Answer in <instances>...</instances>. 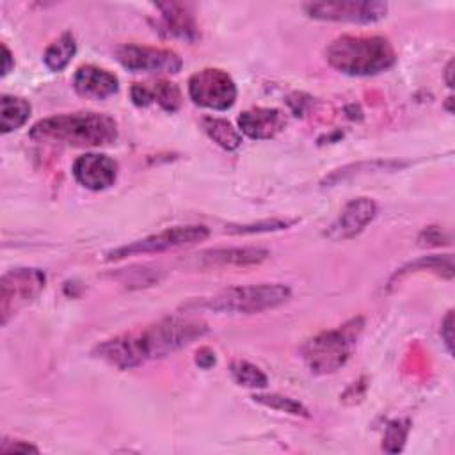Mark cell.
Masks as SVG:
<instances>
[{"label": "cell", "instance_id": "1", "mask_svg": "<svg viewBox=\"0 0 455 455\" xmlns=\"http://www.w3.org/2000/svg\"><path fill=\"white\" fill-rule=\"evenodd\" d=\"M206 331V323L199 318L167 316L148 327L105 339L92 354L119 370H130L187 347Z\"/></svg>", "mask_w": 455, "mask_h": 455}, {"label": "cell", "instance_id": "2", "mask_svg": "<svg viewBox=\"0 0 455 455\" xmlns=\"http://www.w3.org/2000/svg\"><path fill=\"white\" fill-rule=\"evenodd\" d=\"M30 139L76 148H98L117 139V123L101 112H73L44 117L30 128Z\"/></svg>", "mask_w": 455, "mask_h": 455}, {"label": "cell", "instance_id": "3", "mask_svg": "<svg viewBox=\"0 0 455 455\" xmlns=\"http://www.w3.org/2000/svg\"><path fill=\"white\" fill-rule=\"evenodd\" d=\"M327 62L339 73L370 76L389 69L395 60L391 43L382 36H341L325 52Z\"/></svg>", "mask_w": 455, "mask_h": 455}, {"label": "cell", "instance_id": "4", "mask_svg": "<svg viewBox=\"0 0 455 455\" xmlns=\"http://www.w3.org/2000/svg\"><path fill=\"white\" fill-rule=\"evenodd\" d=\"M291 295V290L281 283H263L233 286L222 290L212 297L192 300L185 306L187 311H213L229 315H252L267 309H274L284 304Z\"/></svg>", "mask_w": 455, "mask_h": 455}, {"label": "cell", "instance_id": "5", "mask_svg": "<svg viewBox=\"0 0 455 455\" xmlns=\"http://www.w3.org/2000/svg\"><path fill=\"white\" fill-rule=\"evenodd\" d=\"M363 325V318L357 316L336 329L323 331L307 339L300 348V354L309 371L327 375L339 370L355 348Z\"/></svg>", "mask_w": 455, "mask_h": 455}, {"label": "cell", "instance_id": "6", "mask_svg": "<svg viewBox=\"0 0 455 455\" xmlns=\"http://www.w3.org/2000/svg\"><path fill=\"white\" fill-rule=\"evenodd\" d=\"M210 235L208 228L199 226V224H190V226H174V228H167L160 233L149 235L146 238L130 242L126 245L116 247L112 251L107 252L105 259L107 261H117L128 256H135V254H155V252H164V251H171L176 247H183V245H192L197 242L206 240Z\"/></svg>", "mask_w": 455, "mask_h": 455}, {"label": "cell", "instance_id": "7", "mask_svg": "<svg viewBox=\"0 0 455 455\" xmlns=\"http://www.w3.org/2000/svg\"><path fill=\"white\" fill-rule=\"evenodd\" d=\"M44 274L39 268H12L2 275L0 283V315L2 325L44 288Z\"/></svg>", "mask_w": 455, "mask_h": 455}, {"label": "cell", "instance_id": "8", "mask_svg": "<svg viewBox=\"0 0 455 455\" xmlns=\"http://www.w3.org/2000/svg\"><path fill=\"white\" fill-rule=\"evenodd\" d=\"M188 96L199 107L228 110L236 100V85L226 71L206 68L188 78Z\"/></svg>", "mask_w": 455, "mask_h": 455}, {"label": "cell", "instance_id": "9", "mask_svg": "<svg viewBox=\"0 0 455 455\" xmlns=\"http://www.w3.org/2000/svg\"><path fill=\"white\" fill-rule=\"evenodd\" d=\"M304 11L309 18L322 21L341 23H375L387 12L386 2L348 0V2H309L304 4Z\"/></svg>", "mask_w": 455, "mask_h": 455}, {"label": "cell", "instance_id": "10", "mask_svg": "<svg viewBox=\"0 0 455 455\" xmlns=\"http://www.w3.org/2000/svg\"><path fill=\"white\" fill-rule=\"evenodd\" d=\"M116 57L123 68L133 73H178L181 59L172 50L123 44L116 50Z\"/></svg>", "mask_w": 455, "mask_h": 455}, {"label": "cell", "instance_id": "11", "mask_svg": "<svg viewBox=\"0 0 455 455\" xmlns=\"http://www.w3.org/2000/svg\"><path fill=\"white\" fill-rule=\"evenodd\" d=\"M377 215V204L370 197H357L345 204L338 219L325 231L331 240H348L357 236Z\"/></svg>", "mask_w": 455, "mask_h": 455}, {"label": "cell", "instance_id": "12", "mask_svg": "<svg viewBox=\"0 0 455 455\" xmlns=\"http://www.w3.org/2000/svg\"><path fill=\"white\" fill-rule=\"evenodd\" d=\"M73 176L89 190H105L117 178V162L101 153H85L75 160Z\"/></svg>", "mask_w": 455, "mask_h": 455}, {"label": "cell", "instance_id": "13", "mask_svg": "<svg viewBox=\"0 0 455 455\" xmlns=\"http://www.w3.org/2000/svg\"><path fill=\"white\" fill-rule=\"evenodd\" d=\"M238 126L240 133L247 135L249 139L263 140L275 137L286 126V119L279 108L256 107L238 116Z\"/></svg>", "mask_w": 455, "mask_h": 455}, {"label": "cell", "instance_id": "14", "mask_svg": "<svg viewBox=\"0 0 455 455\" xmlns=\"http://www.w3.org/2000/svg\"><path fill=\"white\" fill-rule=\"evenodd\" d=\"M73 87L80 96L92 98V100H105L117 92L119 80L114 73L103 68L85 64L75 71Z\"/></svg>", "mask_w": 455, "mask_h": 455}, {"label": "cell", "instance_id": "15", "mask_svg": "<svg viewBox=\"0 0 455 455\" xmlns=\"http://www.w3.org/2000/svg\"><path fill=\"white\" fill-rule=\"evenodd\" d=\"M160 11V30L171 37H181L187 41H196L199 37L197 25L188 4L181 2H164L156 4Z\"/></svg>", "mask_w": 455, "mask_h": 455}, {"label": "cell", "instance_id": "16", "mask_svg": "<svg viewBox=\"0 0 455 455\" xmlns=\"http://www.w3.org/2000/svg\"><path fill=\"white\" fill-rule=\"evenodd\" d=\"M130 96L137 107H148L151 103H156L171 114L181 107L180 87L167 80H158L153 84H133L130 89Z\"/></svg>", "mask_w": 455, "mask_h": 455}, {"label": "cell", "instance_id": "17", "mask_svg": "<svg viewBox=\"0 0 455 455\" xmlns=\"http://www.w3.org/2000/svg\"><path fill=\"white\" fill-rule=\"evenodd\" d=\"M197 263L201 267H247V265H259L265 261L270 252L261 247H224V249H210L196 254Z\"/></svg>", "mask_w": 455, "mask_h": 455}, {"label": "cell", "instance_id": "18", "mask_svg": "<svg viewBox=\"0 0 455 455\" xmlns=\"http://www.w3.org/2000/svg\"><path fill=\"white\" fill-rule=\"evenodd\" d=\"M435 272L437 275H444L446 279L453 277V256L451 254H443V256H421L403 267H400L389 279V286H393L396 281L403 279L409 274L414 272Z\"/></svg>", "mask_w": 455, "mask_h": 455}, {"label": "cell", "instance_id": "19", "mask_svg": "<svg viewBox=\"0 0 455 455\" xmlns=\"http://www.w3.org/2000/svg\"><path fill=\"white\" fill-rule=\"evenodd\" d=\"M30 116V103L18 96L4 94L0 98V128L2 133L18 130L27 123Z\"/></svg>", "mask_w": 455, "mask_h": 455}, {"label": "cell", "instance_id": "20", "mask_svg": "<svg viewBox=\"0 0 455 455\" xmlns=\"http://www.w3.org/2000/svg\"><path fill=\"white\" fill-rule=\"evenodd\" d=\"M206 135L222 149L233 151L242 144V133L226 119L220 117H203L201 121Z\"/></svg>", "mask_w": 455, "mask_h": 455}, {"label": "cell", "instance_id": "21", "mask_svg": "<svg viewBox=\"0 0 455 455\" xmlns=\"http://www.w3.org/2000/svg\"><path fill=\"white\" fill-rule=\"evenodd\" d=\"M76 53V43L71 32H64L57 41H53L43 55V60L48 69L52 71H62L73 55Z\"/></svg>", "mask_w": 455, "mask_h": 455}, {"label": "cell", "instance_id": "22", "mask_svg": "<svg viewBox=\"0 0 455 455\" xmlns=\"http://www.w3.org/2000/svg\"><path fill=\"white\" fill-rule=\"evenodd\" d=\"M231 377L236 384L243 386V387H267L268 379L267 375L254 364L247 363V361H233L229 366Z\"/></svg>", "mask_w": 455, "mask_h": 455}, {"label": "cell", "instance_id": "23", "mask_svg": "<svg viewBox=\"0 0 455 455\" xmlns=\"http://www.w3.org/2000/svg\"><path fill=\"white\" fill-rule=\"evenodd\" d=\"M254 402L265 405V407H270V409H275V411H281V412H288V414H293V416H307V409L290 398V396H281V395H254L252 396Z\"/></svg>", "mask_w": 455, "mask_h": 455}, {"label": "cell", "instance_id": "24", "mask_svg": "<svg viewBox=\"0 0 455 455\" xmlns=\"http://www.w3.org/2000/svg\"><path fill=\"white\" fill-rule=\"evenodd\" d=\"M405 164L403 162H391V160H386V162H363V164H355V165H348V167H343V169H338L334 171L329 178H325L323 183H338V181H343L347 176H354V174H359L363 172L361 167H366V171H382V169H400L403 167Z\"/></svg>", "mask_w": 455, "mask_h": 455}, {"label": "cell", "instance_id": "25", "mask_svg": "<svg viewBox=\"0 0 455 455\" xmlns=\"http://www.w3.org/2000/svg\"><path fill=\"white\" fill-rule=\"evenodd\" d=\"M407 432H409V421H407V419L391 421V423L387 425L382 448H384L386 451H389V453L400 451V450L403 448L405 439H407Z\"/></svg>", "mask_w": 455, "mask_h": 455}, {"label": "cell", "instance_id": "26", "mask_svg": "<svg viewBox=\"0 0 455 455\" xmlns=\"http://www.w3.org/2000/svg\"><path fill=\"white\" fill-rule=\"evenodd\" d=\"M295 220H283V219H272V220H263L258 224H247V226H238L233 228L229 226V233H259V231H277V229H286L293 224Z\"/></svg>", "mask_w": 455, "mask_h": 455}, {"label": "cell", "instance_id": "27", "mask_svg": "<svg viewBox=\"0 0 455 455\" xmlns=\"http://www.w3.org/2000/svg\"><path fill=\"white\" fill-rule=\"evenodd\" d=\"M0 451L2 453H37L39 450L25 441H9L4 439L0 444Z\"/></svg>", "mask_w": 455, "mask_h": 455}, {"label": "cell", "instance_id": "28", "mask_svg": "<svg viewBox=\"0 0 455 455\" xmlns=\"http://www.w3.org/2000/svg\"><path fill=\"white\" fill-rule=\"evenodd\" d=\"M441 338L448 348V352H453V311H448L446 316L441 322Z\"/></svg>", "mask_w": 455, "mask_h": 455}, {"label": "cell", "instance_id": "29", "mask_svg": "<svg viewBox=\"0 0 455 455\" xmlns=\"http://www.w3.org/2000/svg\"><path fill=\"white\" fill-rule=\"evenodd\" d=\"M196 363L201 366V368H210L215 364V352H212L210 348H201L197 352V357H196Z\"/></svg>", "mask_w": 455, "mask_h": 455}, {"label": "cell", "instance_id": "30", "mask_svg": "<svg viewBox=\"0 0 455 455\" xmlns=\"http://www.w3.org/2000/svg\"><path fill=\"white\" fill-rule=\"evenodd\" d=\"M2 76H5L12 68H14V60H12V55L9 52V48L5 44H2Z\"/></svg>", "mask_w": 455, "mask_h": 455}, {"label": "cell", "instance_id": "31", "mask_svg": "<svg viewBox=\"0 0 455 455\" xmlns=\"http://www.w3.org/2000/svg\"><path fill=\"white\" fill-rule=\"evenodd\" d=\"M451 73H453V60H450L448 62V66H446V84L451 87Z\"/></svg>", "mask_w": 455, "mask_h": 455}]
</instances>
